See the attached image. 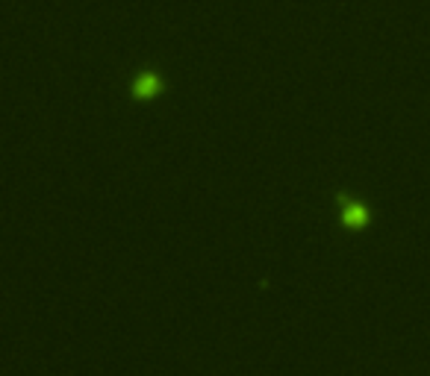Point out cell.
I'll return each mask as SVG.
<instances>
[{"label":"cell","mask_w":430,"mask_h":376,"mask_svg":"<svg viewBox=\"0 0 430 376\" xmlns=\"http://www.w3.org/2000/svg\"><path fill=\"white\" fill-rule=\"evenodd\" d=\"M159 91H162V77L156 74V70H142L130 86V94L136 100H154Z\"/></svg>","instance_id":"cell-2"},{"label":"cell","mask_w":430,"mask_h":376,"mask_svg":"<svg viewBox=\"0 0 430 376\" xmlns=\"http://www.w3.org/2000/svg\"><path fill=\"white\" fill-rule=\"evenodd\" d=\"M339 206H342V223L348 229H363L366 223L371 220L368 206L359 203V200H351L348 194H339Z\"/></svg>","instance_id":"cell-1"}]
</instances>
